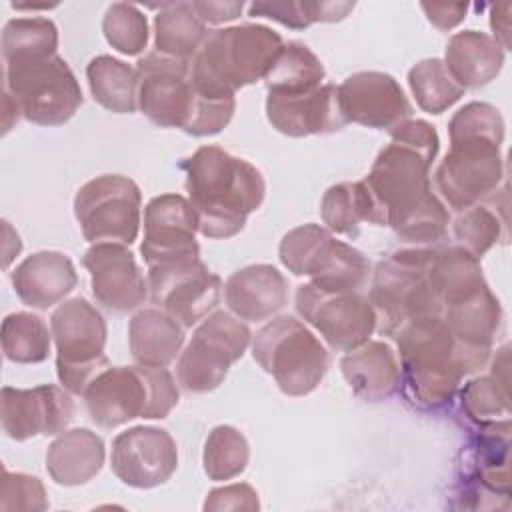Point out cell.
<instances>
[{
	"label": "cell",
	"mask_w": 512,
	"mask_h": 512,
	"mask_svg": "<svg viewBox=\"0 0 512 512\" xmlns=\"http://www.w3.org/2000/svg\"><path fill=\"white\" fill-rule=\"evenodd\" d=\"M438 150L440 138L430 122L404 120L390 130V144L378 152L364 178L386 226L410 246L432 248L448 230L450 214L430 182Z\"/></svg>",
	"instance_id": "cell-1"
},
{
	"label": "cell",
	"mask_w": 512,
	"mask_h": 512,
	"mask_svg": "<svg viewBox=\"0 0 512 512\" xmlns=\"http://www.w3.org/2000/svg\"><path fill=\"white\" fill-rule=\"evenodd\" d=\"M450 150L434 180L444 202L462 212L490 198L504 178V120L492 104L468 102L448 122Z\"/></svg>",
	"instance_id": "cell-2"
},
{
	"label": "cell",
	"mask_w": 512,
	"mask_h": 512,
	"mask_svg": "<svg viewBox=\"0 0 512 512\" xmlns=\"http://www.w3.org/2000/svg\"><path fill=\"white\" fill-rule=\"evenodd\" d=\"M180 168L198 216V232L206 238L236 236L264 202L266 182L260 170L216 144L200 146L180 162Z\"/></svg>",
	"instance_id": "cell-3"
},
{
	"label": "cell",
	"mask_w": 512,
	"mask_h": 512,
	"mask_svg": "<svg viewBox=\"0 0 512 512\" xmlns=\"http://www.w3.org/2000/svg\"><path fill=\"white\" fill-rule=\"evenodd\" d=\"M138 108L162 128H182L192 136L218 134L234 116L236 98L202 94L192 80L190 62L156 50L136 62Z\"/></svg>",
	"instance_id": "cell-4"
},
{
	"label": "cell",
	"mask_w": 512,
	"mask_h": 512,
	"mask_svg": "<svg viewBox=\"0 0 512 512\" xmlns=\"http://www.w3.org/2000/svg\"><path fill=\"white\" fill-rule=\"evenodd\" d=\"M394 340L400 354V382L408 398L428 410L450 406L468 370L444 318L412 320L394 334Z\"/></svg>",
	"instance_id": "cell-5"
},
{
	"label": "cell",
	"mask_w": 512,
	"mask_h": 512,
	"mask_svg": "<svg viewBox=\"0 0 512 512\" xmlns=\"http://www.w3.org/2000/svg\"><path fill=\"white\" fill-rule=\"evenodd\" d=\"M284 40L264 24L208 30L190 62L194 86L210 96H234L238 88L264 80Z\"/></svg>",
	"instance_id": "cell-6"
},
{
	"label": "cell",
	"mask_w": 512,
	"mask_h": 512,
	"mask_svg": "<svg viewBox=\"0 0 512 512\" xmlns=\"http://www.w3.org/2000/svg\"><path fill=\"white\" fill-rule=\"evenodd\" d=\"M82 398L96 426L116 428L134 418H166L180 392L168 368L136 364L106 366L90 380Z\"/></svg>",
	"instance_id": "cell-7"
},
{
	"label": "cell",
	"mask_w": 512,
	"mask_h": 512,
	"mask_svg": "<svg viewBox=\"0 0 512 512\" xmlns=\"http://www.w3.org/2000/svg\"><path fill=\"white\" fill-rule=\"evenodd\" d=\"M434 250L422 246L400 248L378 262L372 276L370 302L382 334L394 336L412 320L442 316V304L430 280Z\"/></svg>",
	"instance_id": "cell-8"
},
{
	"label": "cell",
	"mask_w": 512,
	"mask_h": 512,
	"mask_svg": "<svg viewBox=\"0 0 512 512\" xmlns=\"http://www.w3.org/2000/svg\"><path fill=\"white\" fill-rule=\"evenodd\" d=\"M252 356L286 396L310 394L330 364L324 344L294 316L264 324L252 340Z\"/></svg>",
	"instance_id": "cell-9"
},
{
	"label": "cell",
	"mask_w": 512,
	"mask_h": 512,
	"mask_svg": "<svg viewBox=\"0 0 512 512\" xmlns=\"http://www.w3.org/2000/svg\"><path fill=\"white\" fill-rule=\"evenodd\" d=\"M4 90L22 118L38 126H62L82 106L80 84L68 62L54 54L4 62Z\"/></svg>",
	"instance_id": "cell-10"
},
{
	"label": "cell",
	"mask_w": 512,
	"mask_h": 512,
	"mask_svg": "<svg viewBox=\"0 0 512 512\" xmlns=\"http://www.w3.org/2000/svg\"><path fill=\"white\" fill-rule=\"evenodd\" d=\"M278 256L292 274L310 276V282L324 290L360 292L370 274V260L320 224L288 230L280 240Z\"/></svg>",
	"instance_id": "cell-11"
},
{
	"label": "cell",
	"mask_w": 512,
	"mask_h": 512,
	"mask_svg": "<svg viewBox=\"0 0 512 512\" xmlns=\"http://www.w3.org/2000/svg\"><path fill=\"white\" fill-rule=\"evenodd\" d=\"M50 332L56 344V374L60 384L82 396L90 380L110 366L106 346V320L86 298L62 302L50 316Z\"/></svg>",
	"instance_id": "cell-12"
},
{
	"label": "cell",
	"mask_w": 512,
	"mask_h": 512,
	"mask_svg": "<svg viewBox=\"0 0 512 512\" xmlns=\"http://www.w3.org/2000/svg\"><path fill=\"white\" fill-rule=\"evenodd\" d=\"M250 340L252 332L240 318L224 310L208 314L178 356L176 380L180 388L188 394L216 390L230 366L244 356Z\"/></svg>",
	"instance_id": "cell-13"
},
{
	"label": "cell",
	"mask_w": 512,
	"mask_h": 512,
	"mask_svg": "<svg viewBox=\"0 0 512 512\" xmlns=\"http://www.w3.org/2000/svg\"><path fill=\"white\" fill-rule=\"evenodd\" d=\"M142 194L122 174H102L82 184L74 196V216L92 244L118 242L130 246L140 230Z\"/></svg>",
	"instance_id": "cell-14"
},
{
	"label": "cell",
	"mask_w": 512,
	"mask_h": 512,
	"mask_svg": "<svg viewBox=\"0 0 512 512\" xmlns=\"http://www.w3.org/2000/svg\"><path fill=\"white\" fill-rule=\"evenodd\" d=\"M146 280L152 304L184 328L204 320L216 308L222 292L220 276L210 272L200 256L148 264Z\"/></svg>",
	"instance_id": "cell-15"
},
{
	"label": "cell",
	"mask_w": 512,
	"mask_h": 512,
	"mask_svg": "<svg viewBox=\"0 0 512 512\" xmlns=\"http://www.w3.org/2000/svg\"><path fill=\"white\" fill-rule=\"evenodd\" d=\"M296 310L330 348L348 352L370 340L378 318L372 302L352 290H324L312 282L298 286Z\"/></svg>",
	"instance_id": "cell-16"
},
{
	"label": "cell",
	"mask_w": 512,
	"mask_h": 512,
	"mask_svg": "<svg viewBox=\"0 0 512 512\" xmlns=\"http://www.w3.org/2000/svg\"><path fill=\"white\" fill-rule=\"evenodd\" d=\"M110 468L132 488H154L170 480L178 468L174 438L156 426H134L112 440Z\"/></svg>",
	"instance_id": "cell-17"
},
{
	"label": "cell",
	"mask_w": 512,
	"mask_h": 512,
	"mask_svg": "<svg viewBox=\"0 0 512 512\" xmlns=\"http://www.w3.org/2000/svg\"><path fill=\"white\" fill-rule=\"evenodd\" d=\"M74 414L76 406L66 388L54 384L2 388V428L16 442L60 434L74 420Z\"/></svg>",
	"instance_id": "cell-18"
},
{
	"label": "cell",
	"mask_w": 512,
	"mask_h": 512,
	"mask_svg": "<svg viewBox=\"0 0 512 512\" xmlns=\"http://www.w3.org/2000/svg\"><path fill=\"white\" fill-rule=\"evenodd\" d=\"M338 102L346 122L376 130L390 132L412 116V106L398 80L376 70L350 74L338 86Z\"/></svg>",
	"instance_id": "cell-19"
},
{
	"label": "cell",
	"mask_w": 512,
	"mask_h": 512,
	"mask_svg": "<svg viewBox=\"0 0 512 512\" xmlns=\"http://www.w3.org/2000/svg\"><path fill=\"white\" fill-rule=\"evenodd\" d=\"M82 264L90 272L92 294L106 310L124 314L148 298V280L126 244L98 242L92 244Z\"/></svg>",
	"instance_id": "cell-20"
},
{
	"label": "cell",
	"mask_w": 512,
	"mask_h": 512,
	"mask_svg": "<svg viewBox=\"0 0 512 512\" xmlns=\"http://www.w3.org/2000/svg\"><path fill=\"white\" fill-rule=\"evenodd\" d=\"M198 216L190 200L180 194H160L144 208L142 258L148 264L200 256L196 242Z\"/></svg>",
	"instance_id": "cell-21"
},
{
	"label": "cell",
	"mask_w": 512,
	"mask_h": 512,
	"mask_svg": "<svg viewBox=\"0 0 512 512\" xmlns=\"http://www.w3.org/2000/svg\"><path fill=\"white\" fill-rule=\"evenodd\" d=\"M266 116L278 132L300 138L310 134H328L344 128L348 122L340 110L338 86L322 84L304 92L266 96Z\"/></svg>",
	"instance_id": "cell-22"
},
{
	"label": "cell",
	"mask_w": 512,
	"mask_h": 512,
	"mask_svg": "<svg viewBox=\"0 0 512 512\" xmlns=\"http://www.w3.org/2000/svg\"><path fill=\"white\" fill-rule=\"evenodd\" d=\"M502 316V306L490 286L442 308V318L462 352L468 374L486 364L502 326Z\"/></svg>",
	"instance_id": "cell-23"
},
{
	"label": "cell",
	"mask_w": 512,
	"mask_h": 512,
	"mask_svg": "<svg viewBox=\"0 0 512 512\" xmlns=\"http://www.w3.org/2000/svg\"><path fill=\"white\" fill-rule=\"evenodd\" d=\"M78 284L72 260L58 250H42L24 258L12 272L16 296L30 308L48 310Z\"/></svg>",
	"instance_id": "cell-24"
},
{
	"label": "cell",
	"mask_w": 512,
	"mask_h": 512,
	"mask_svg": "<svg viewBox=\"0 0 512 512\" xmlns=\"http://www.w3.org/2000/svg\"><path fill=\"white\" fill-rule=\"evenodd\" d=\"M224 300L236 318L262 322L286 306L288 282L270 264H250L226 280Z\"/></svg>",
	"instance_id": "cell-25"
},
{
	"label": "cell",
	"mask_w": 512,
	"mask_h": 512,
	"mask_svg": "<svg viewBox=\"0 0 512 512\" xmlns=\"http://www.w3.org/2000/svg\"><path fill=\"white\" fill-rule=\"evenodd\" d=\"M340 370L352 392L366 402L388 400L400 388V366L390 344L368 340L348 350L340 360Z\"/></svg>",
	"instance_id": "cell-26"
},
{
	"label": "cell",
	"mask_w": 512,
	"mask_h": 512,
	"mask_svg": "<svg viewBox=\"0 0 512 512\" xmlns=\"http://www.w3.org/2000/svg\"><path fill=\"white\" fill-rule=\"evenodd\" d=\"M442 62L464 90H476L490 84L500 74L504 50L490 34L464 30L448 40Z\"/></svg>",
	"instance_id": "cell-27"
},
{
	"label": "cell",
	"mask_w": 512,
	"mask_h": 512,
	"mask_svg": "<svg viewBox=\"0 0 512 512\" xmlns=\"http://www.w3.org/2000/svg\"><path fill=\"white\" fill-rule=\"evenodd\" d=\"M104 440L88 428H72L48 446L46 470L60 486H80L90 482L104 464Z\"/></svg>",
	"instance_id": "cell-28"
},
{
	"label": "cell",
	"mask_w": 512,
	"mask_h": 512,
	"mask_svg": "<svg viewBox=\"0 0 512 512\" xmlns=\"http://www.w3.org/2000/svg\"><path fill=\"white\" fill-rule=\"evenodd\" d=\"M128 344L136 364L166 368L180 356L184 326L160 308H144L128 324Z\"/></svg>",
	"instance_id": "cell-29"
},
{
	"label": "cell",
	"mask_w": 512,
	"mask_h": 512,
	"mask_svg": "<svg viewBox=\"0 0 512 512\" xmlns=\"http://www.w3.org/2000/svg\"><path fill=\"white\" fill-rule=\"evenodd\" d=\"M480 434L470 448L468 480L470 488L494 496L510 494V420L480 426Z\"/></svg>",
	"instance_id": "cell-30"
},
{
	"label": "cell",
	"mask_w": 512,
	"mask_h": 512,
	"mask_svg": "<svg viewBox=\"0 0 512 512\" xmlns=\"http://www.w3.org/2000/svg\"><path fill=\"white\" fill-rule=\"evenodd\" d=\"M320 216L330 232L346 236H354L362 222L386 226L384 214L364 180L330 186L322 196Z\"/></svg>",
	"instance_id": "cell-31"
},
{
	"label": "cell",
	"mask_w": 512,
	"mask_h": 512,
	"mask_svg": "<svg viewBox=\"0 0 512 512\" xmlns=\"http://www.w3.org/2000/svg\"><path fill=\"white\" fill-rule=\"evenodd\" d=\"M208 30L192 2H168L154 16V48L158 54L192 62Z\"/></svg>",
	"instance_id": "cell-32"
},
{
	"label": "cell",
	"mask_w": 512,
	"mask_h": 512,
	"mask_svg": "<svg viewBox=\"0 0 512 512\" xmlns=\"http://www.w3.org/2000/svg\"><path fill=\"white\" fill-rule=\"evenodd\" d=\"M430 280L442 308L456 304L488 286L480 268V260L462 246L434 250Z\"/></svg>",
	"instance_id": "cell-33"
},
{
	"label": "cell",
	"mask_w": 512,
	"mask_h": 512,
	"mask_svg": "<svg viewBox=\"0 0 512 512\" xmlns=\"http://www.w3.org/2000/svg\"><path fill=\"white\" fill-rule=\"evenodd\" d=\"M86 78L94 100L110 112L132 114L138 108V70L108 54L92 58Z\"/></svg>",
	"instance_id": "cell-34"
},
{
	"label": "cell",
	"mask_w": 512,
	"mask_h": 512,
	"mask_svg": "<svg viewBox=\"0 0 512 512\" xmlns=\"http://www.w3.org/2000/svg\"><path fill=\"white\" fill-rule=\"evenodd\" d=\"M324 66L320 58L298 40H290L282 46L272 68L266 74V92L270 94H290L304 92L322 86Z\"/></svg>",
	"instance_id": "cell-35"
},
{
	"label": "cell",
	"mask_w": 512,
	"mask_h": 512,
	"mask_svg": "<svg viewBox=\"0 0 512 512\" xmlns=\"http://www.w3.org/2000/svg\"><path fill=\"white\" fill-rule=\"evenodd\" d=\"M2 352L14 364H38L50 354L52 332L32 312H12L2 320Z\"/></svg>",
	"instance_id": "cell-36"
},
{
	"label": "cell",
	"mask_w": 512,
	"mask_h": 512,
	"mask_svg": "<svg viewBox=\"0 0 512 512\" xmlns=\"http://www.w3.org/2000/svg\"><path fill=\"white\" fill-rule=\"evenodd\" d=\"M408 86L416 104L428 114H442L464 96V88L450 76L440 58H424L414 64L408 72Z\"/></svg>",
	"instance_id": "cell-37"
},
{
	"label": "cell",
	"mask_w": 512,
	"mask_h": 512,
	"mask_svg": "<svg viewBox=\"0 0 512 512\" xmlns=\"http://www.w3.org/2000/svg\"><path fill=\"white\" fill-rule=\"evenodd\" d=\"M58 50V28L48 18H12L2 30L4 62L20 58L54 56Z\"/></svg>",
	"instance_id": "cell-38"
},
{
	"label": "cell",
	"mask_w": 512,
	"mask_h": 512,
	"mask_svg": "<svg viewBox=\"0 0 512 512\" xmlns=\"http://www.w3.org/2000/svg\"><path fill=\"white\" fill-rule=\"evenodd\" d=\"M250 458V448L246 436L228 424H220L212 428L204 442V454H202V464L204 472L210 480L222 482V480H232L240 476Z\"/></svg>",
	"instance_id": "cell-39"
},
{
	"label": "cell",
	"mask_w": 512,
	"mask_h": 512,
	"mask_svg": "<svg viewBox=\"0 0 512 512\" xmlns=\"http://www.w3.org/2000/svg\"><path fill=\"white\" fill-rule=\"evenodd\" d=\"M354 10V2H252L250 16L270 18L282 26L304 30L314 22H336Z\"/></svg>",
	"instance_id": "cell-40"
},
{
	"label": "cell",
	"mask_w": 512,
	"mask_h": 512,
	"mask_svg": "<svg viewBox=\"0 0 512 512\" xmlns=\"http://www.w3.org/2000/svg\"><path fill=\"white\" fill-rule=\"evenodd\" d=\"M106 42L124 56H138L148 44V20L138 6L114 2L102 18Z\"/></svg>",
	"instance_id": "cell-41"
},
{
	"label": "cell",
	"mask_w": 512,
	"mask_h": 512,
	"mask_svg": "<svg viewBox=\"0 0 512 512\" xmlns=\"http://www.w3.org/2000/svg\"><path fill=\"white\" fill-rule=\"evenodd\" d=\"M508 388L498 384L492 376L470 380L460 392L462 412L478 428L510 420Z\"/></svg>",
	"instance_id": "cell-42"
},
{
	"label": "cell",
	"mask_w": 512,
	"mask_h": 512,
	"mask_svg": "<svg viewBox=\"0 0 512 512\" xmlns=\"http://www.w3.org/2000/svg\"><path fill=\"white\" fill-rule=\"evenodd\" d=\"M506 224L488 206L476 204L458 212L454 220V238L458 246L468 250L478 260L500 240Z\"/></svg>",
	"instance_id": "cell-43"
},
{
	"label": "cell",
	"mask_w": 512,
	"mask_h": 512,
	"mask_svg": "<svg viewBox=\"0 0 512 512\" xmlns=\"http://www.w3.org/2000/svg\"><path fill=\"white\" fill-rule=\"evenodd\" d=\"M48 508L46 488L40 478L2 470L0 480V510L4 512H40Z\"/></svg>",
	"instance_id": "cell-44"
},
{
	"label": "cell",
	"mask_w": 512,
	"mask_h": 512,
	"mask_svg": "<svg viewBox=\"0 0 512 512\" xmlns=\"http://www.w3.org/2000/svg\"><path fill=\"white\" fill-rule=\"evenodd\" d=\"M206 512H220V510H258L260 500L258 492L250 484H230L222 488H214L208 492L204 506Z\"/></svg>",
	"instance_id": "cell-45"
},
{
	"label": "cell",
	"mask_w": 512,
	"mask_h": 512,
	"mask_svg": "<svg viewBox=\"0 0 512 512\" xmlns=\"http://www.w3.org/2000/svg\"><path fill=\"white\" fill-rule=\"evenodd\" d=\"M196 14L204 24H222L232 22L244 10V2H212V0H194Z\"/></svg>",
	"instance_id": "cell-46"
},
{
	"label": "cell",
	"mask_w": 512,
	"mask_h": 512,
	"mask_svg": "<svg viewBox=\"0 0 512 512\" xmlns=\"http://www.w3.org/2000/svg\"><path fill=\"white\" fill-rule=\"evenodd\" d=\"M422 10L438 30H450L466 18L468 4H422Z\"/></svg>",
	"instance_id": "cell-47"
},
{
	"label": "cell",
	"mask_w": 512,
	"mask_h": 512,
	"mask_svg": "<svg viewBox=\"0 0 512 512\" xmlns=\"http://www.w3.org/2000/svg\"><path fill=\"white\" fill-rule=\"evenodd\" d=\"M510 4H494L490 8V26L494 32V40L502 46V50L510 48Z\"/></svg>",
	"instance_id": "cell-48"
},
{
	"label": "cell",
	"mask_w": 512,
	"mask_h": 512,
	"mask_svg": "<svg viewBox=\"0 0 512 512\" xmlns=\"http://www.w3.org/2000/svg\"><path fill=\"white\" fill-rule=\"evenodd\" d=\"M4 98H2V132L6 134L16 122H18V118L22 116V112H20V108H18V104H16V100L12 98V94L8 92V90H4V94H2Z\"/></svg>",
	"instance_id": "cell-49"
}]
</instances>
